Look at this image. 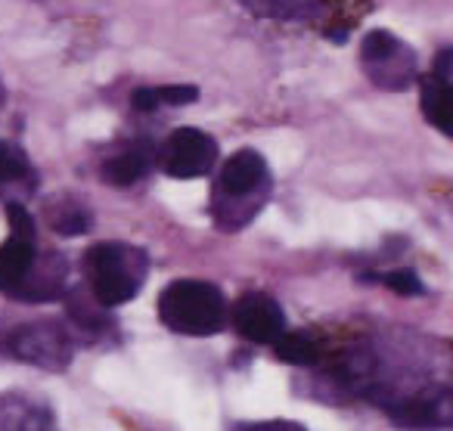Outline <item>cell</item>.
<instances>
[{"label": "cell", "instance_id": "8fae6325", "mask_svg": "<svg viewBox=\"0 0 453 431\" xmlns=\"http://www.w3.org/2000/svg\"><path fill=\"white\" fill-rule=\"evenodd\" d=\"M273 350L283 363H292V366H314L320 360V348L311 342L302 332H283V335L273 342Z\"/></svg>", "mask_w": 453, "mask_h": 431}, {"label": "cell", "instance_id": "ac0fdd59", "mask_svg": "<svg viewBox=\"0 0 453 431\" xmlns=\"http://www.w3.org/2000/svg\"><path fill=\"white\" fill-rule=\"evenodd\" d=\"M131 106L137 109V112H152V109H158V96H156V88H140L131 94Z\"/></svg>", "mask_w": 453, "mask_h": 431}, {"label": "cell", "instance_id": "8992f818", "mask_svg": "<svg viewBox=\"0 0 453 431\" xmlns=\"http://www.w3.org/2000/svg\"><path fill=\"white\" fill-rule=\"evenodd\" d=\"M10 348H13L16 357H22V360H28V363H38V366H47V369H59L69 360V342H65L63 329L47 326V323L22 326L13 335V342H10Z\"/></svg>", "mask_w": 453, "mask_h": 431}, {"label": "cell", "instance_id": "2e32d148", "mask_svg": "<svg viewBox=\"0 0 453 431\" xmlns=\"http://www.w3.org/2000/svg\"><path fill=\"white\" fill-rule=\"evenodd\" d=\"M7 220H10V230H13V236L32 239V242H35V218L19 205V202H10V205H7Z\"/></svg>", "mask_w": 453, "mask_h": 431}, {"label": "cell", "instance_id": "5b68a950", "mask_svg": "<svg viewBox=\"0 0 453 431\" xmlns=\"http://www.w3.org/2000/svg\"><path fill=\"white\" fill-rule=\"evenodd\" d=\"M234 326L255 344H273L286 332L283 307L265 292H249L234 304Z\"/></svg>", "mask_w": 453, "mask_h": 431}, {"label": "cell", "instance_id": "277c9868", "mask_svg": "<svg viewBox=\"0 0 453 431\" xmlns=\"http://www.w3.org/2000/svg\"><path fill=\"white\" fill-rule=\"evenodd\" d=\"M218 143L199 127H180L165 143V171L177 181H193L214 168Z\"/></svg>", "mask_w": 453, "mask_h": 431}, {"label": "cell", "instance_id": "9c48e42d", "mask_svg": "<svg viewBox=\"0 0 453 431\" xmlns=\"http://www.w3.org/2000/svg\"><path fill=\"white\" fill-rule=\"evenodd\" d=\"M422 115L432 127L453 137V84L441 75L422 81Z\"/></svg>", "mask_w": 453, "mask_h": 431}, {"label": "cell", "instance_id": "3957f363", "mask_svg": "<svg viewBox=\"0 0 453 431\" xmlns=\"http://www.w3.org/2000/svg\"><path fill=\"white\" fill-rule=\"evenodd\" d=\"M364 65L366 78L385 90H407L416 81V53L385 28H376L364 38Z\"/></svg>", "mask_w": 453, "mask_h": 431}, {"label": "cell", "instance_id": "7a4b0ae2", "mask_svg": "<svg viewBox=\"0 0 453 431\" xmlns=\"http://www.w3.org/2000/svg\"><path fill=\"white\" fill-rule=\"evenodd\" d=\"M88 276L103 307H119L140 292L146 280V255L121 242H100L88 251Z\"/></svg>", "mask_w": 453, "mask_h": 431}, {"label": "cell", "instance_id": "5bb4252c", "mask_svg": "<svg viewBox=\"0 0 453 431\" xmlns=\"http://www.w3.org/2000/svg\"><path fill=\"white\" fill-rule=\"evenodd\" d=\"M158 106H189V103L199 100V88L193 84H165V88H156Z\"/></svg>", "mask_w": 453, "mask_h": 431}, {"label": "cell", "instance_id": "30bf717a", "mask_svg": "<svg viewBox=\"0 0 453 431\" xmlns=\"http://www.w3.org/2000/svg\"><path fill=\"white\" fill-rule=\"evenodd\" d=\"M146 171H150V150H143V146H134V150L121 152V156L109 158L103 165V177H106V183H115V187H131Z\"/></svg>", "mask_w": 453, "mask_h": 431}, {"label": "cell", "instance_id": "4fadbf2b", "mask_svg": "<svg viewBox=\"0 0 453 431\" xmlns=\"http://www.w3.org/2000/svg\"><path fill=\"white\" fill-rule=\"evenodd\" d=\"M28 174V158L19 146L0 143V181H22Z\"/></svg>", "mask_w": 453, "mask_h": 431}, {"label": "cell", "instance_id": "d6986e66", "mask_svg": "<svg viewBox=\"0 0 453 431\" xmlns=\"http://www.w3.org/2000/svg\"><path fill=\"white\" fill-rule=\"evenodd\" d=\"M296 431H298V428H296Z\"/></svg>", "mask_w": 453, "mask_h": 431}, {"label": "cell", "instance_id": "ba28073f", "mask_svg": "<svg viewBox=\"0 0 453 431\" xmlns=\"http://www.w3.org/2000/svg\"><path fill=\"white\" fill-rule=\"evenodd\" d=\"M32 267H35L32 239L10 236L7 242L0 245V289L4 292H16L28 280Z\"/></svg>", "mask_w": 453, "mask_h": 431}, {"label": "cell", "instance_id": "7c38bea8", "mask_svg": "<svg viewBox=\"0 0 453 431\" xmlns=\"http://www.w3.org/2000/svg\"><path fill=\"white\" fill-rule=\"evenodd\" d=\"M249 4L271 19H304L320 7V0H249Z\"/></svg>", "mask_w": 453, "mask_h": 431}, {"label": "cell", "instance_id": "6da1fadb", "mask_svg": "<svg viewBox=\"0 0 453 431\" xmlns=\"http://www.w3.org/2000/svg\"><path fill=\"white\" fill-rule=\"evenodd\" d=\"M158 319L180 335H214L226 323V301L205 280H174L158 295Z\"/></svg>", "mask_w": 453, "mask_h": 431}, {"label": "cell", "instance_id": "e0dca14e", "mask_svg": "<svg viewBox=\"0 0 453 431\" xmlns=\"http://www.w3.org/2000/svg\"><path fill=\"white\" fill-rule=\"evenodd\" d=\"M385 286L397 295H422V282L413 270H391V273L385 276Z\"/></svg>", "mask_w": 453, "mask_h": 431}, {"label": "cell", "instance_id": "52a82bcc", "mask_svg": "<svg viewBox=\"0 0 453 431\" xmlns=\"http://www.w3.org/2000/svg\"><path fill=\"white\" fill-rule=\"evenodd\" d=\"M265 183H267V162L255 150L234 152L224 162V168H220V193H226L230 199H242V196L258 193Z\"/></svg>", "mask_w": 453, "mask_h": 431}, {"label": "cell", "instance_id": "9a60e30c", "mask_svg": "<svg viewBox=\"0 0 453 431\" xmlns=\"http://www.w3.org/2000/svg\"><path fill=\"white\" fill-rule=\"evenodd\" d=\"M88 227H90V218H88V212H81V208H65V212H59L57 218H53V230L65 233V236L88 233Z\"/></svg>", "mask_w": 453, "mask_h": 431}]
</instances>
